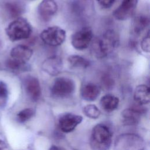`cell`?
<instances>
[{
  "label": "cell",
  "mask_w": 150,
  "mask_h": 150,
  "mask_svg": "<svg viewBox=\"0 0 150 150\" xmlns=\"http://www.w3.org/2000/svg\"><path fill=\"white\" fill-rule=\"evenodd\" d=\"M119 36L112 29L106 30L100 37L97 38L92 45L94 56L99 59L105 57L110 54L119 44Z\"/></svg>",
  "instance_id": "obj_1"
},
{
  "label": "cell",
  "mask_w": 150,
  "mask_h": 150,
  "mask_svg": "<svg viewBox=\"0 0 150 150\" xmlns=\"http://www.w3.org/2000/svg\"><path fill=\"white\" fill-rule=\"evenodd\" d=\"M112 134L105 125L97 124L92 130L90 146L93 150H108L111 144Z\"/></svg>",
  "instance_id": "obj_2"
},
{
  "label": "cell",
  "mask_w": 150,
  "mask_h": 150,
  "mask_svg": "<svg viewBox=\"0 0 150 150\" xmlns=\"http://www.w3.org/2000/svg\"><path fill=\"white\" fill-rule=\"evenodd\" d=\"M6 33L13 42L26 39L32 33V27L28 21L23 18H18L11 22L6 28Z\"/></svg>",
  "instance_id": "obj_3"
},
{
  "label": "cell",
  "mask_w": 150,
  "mask_h": 150,
  "mask_svg": "<svg viewBox=\"0 0 150 150\" xmlns=\"http://www.w3.org/2000/svg\"><path fill=\"white\" fill-rule=\"evenodd\" d=\"M144 140L139 135L134 134H124L117 138L114 150H143Z\"/></svg>",
  "instance_id": "obj_4"
},
{
  "label": "cell",
  "mask_w": 150,
  "mask_h": 150,
  "mask_svg": "<svg viewBox=\"0 0 150 150\" xmlns=\"http://www.w3.org/2000/svg\"><path fill=\"white\" fill-rule=\"evenodd\" d=\"M41 40L47 45L58 46L62 45L66 37V31L57 26L47 28L40 34Z\"/></svg>",
  "instance_id": "obj_5"
},
{
  "label": "cell",
  "mask_w": 150,
  "mask_h": 150,
  "mask_svg": "<svg viewBox=\"0 0 150 150\" xmlns=\"http://www.w3.org/2000/svg\"><path fill=\"white\" fill-rule=\"evenodd\" d=\"M75 90L74 81L68 77L56 78L51 87L52 95L57 98H65L71 95Z\"/></svg>",
  "instance_id": "obj_6"
},
{
  "label": "cell",
  "mask_w": 150,
  "mask_h": 150,
  "mask_svg": "<svg viewBox=\"0 0 150 150\" xmlns=\"http://www.w3.org/2000/svg\"><path fill=\"white\" fill-rule=\"evenodd\" d=\"M93 37L92 30L88 27L83 28L72 35L71 38V45L78 50H84L90 44Z\"/></svg>",
  "instance_id": "obj_7"
},
{
  "label": "cell",
  "mask_w": 150,
  "mask_h": 150,
  "mask_svg": "<svg viewBox=\"0 0 150 150\" xmlns=\"http://www.w3.org/2000/svg\"><path fill=\"white\" fill-rule=\"evenodd\" d=\"M138 2V0H122L113 12L114 18L120 21H125L131 18L137 8Z\"/></svg>",
  "instance_id": "obj_8"
},
{
  "label": "cell",
  "mask_w": 150,
  "mask_h": 150,
  "mask_svg": "<svg viewBox=\"0 0 150 150\" xmlns=\"http://www.w3.org/2000/svg\"><path fill=\"white\" fill-rule=\"evenodd\" d=\"M83 117L80 115L71 113H66L62 115L59 120L60 129L64 132H70L81 122Z\"/></svg>",
  "instance_id": "obj_9"
},
{
  "label": "cell",
  "mask_w": 150,
  "mask_h": 150,
  "mask_svg": "<svg viewBox=\"0 0 150 150\" xmlns=\"http://www.w3.org/2000/svg\"><path fill=\"white\" fill-rule=\"evenodd\" d=\"M63 67V60L57 56H52L46 59L42 64V69L52 76L59 74L62 71Z\"/></svg>",
  "instance_id": "obj_10"
},
{
  "label": "cell",
  "mask_w": 150,
  "mask_h": 150,
  "mask_svg": "<svg viewBox=\"0 0 150 150\" xmlns=\"http://www.w3.org/2000/svg\"><path fill=\"white\" fill-rule=\"evenodd\" d=\"M57 11V5L55 0H42L38 6V13L43 21H49Z\"/></svg>",
  "instance_id": "obj_11"
},
{
  "label": "cell",
  "mask_w": 150,
  "mask_h": 150,
  "mask_svg": "<svg viewBox=\"0 0 150 150\" xmlns=\"http://www.w3.org/2000/svg\"><path fill=\"white\" fill-rule=\"evenodd\" d=\"M145 111L142 105L137 104L129 108L124 110L122 112V117L124 122L127 125H135L137 124L140 118V115Z\"/></svg>",
  "instance_id": "obj_12"
},
{
  "label": "cell",
  "mask_w": 150,
  "mask_h": 150,
  "mask_svg": "<svg viewBox=\"0 0 150 150\" xmlns=\"http://www.w3.org/2000/svg\"><path fill=\"white\" fill-rule=\"evenodd\" d=\"M26 91L33 101H37L41 96L42 90L39 80L33 76H28L25 81Z\"/></svg>",
  "instance_id": "obj_13"
},
{
  "label": "cell",
  "mask_w": 150,
  "mask_h": 150,
  "mask_svg": "<svg viewBox=\"0 0 150 150\" xmlns=\"http://www.w3.org/2000/svg\"><path fill=\"white\" fill-rule=\"evenodd\" d=\"M33 54V50L25 45H17L13 47L10 52L11 58L18 62L26 63Z\"/></svg>",
  "instance_id": "obj_14"
},
{
  "label": "cell",
  "mask_w": 150,
  "mask_h": 150,
  "mask_svg": "<svg viewBox=\"0 0 150 150\" xmlns=\"http://www.w3.org/2000/svg\"><path fill=\"white\" fill-rule=\"evenodd\" d=\"M4 8L9 16L13 18H19L25 11V6L19 0H7Z\"/></svg>",
  "instance_id": "obj_15"
},
{
  "label": "cell",
  "mask_w": 150,
  "mask_h": 150,
  "mask_svg": "<svg viewBox=\"0 0 150 150\" xmlns=\"http://www.w3.org/2000/svg\"><path fill=\"white\" fill-rule=\"evenodd\" d=\"M134 98L136 103L140 105L146 104L150 101L149 87L145 84H139L135 89Z\"/></svg>",
  "instance_id": "obj_16"
},
{
  "label": "cell",
  "mask_w": 150,
  "mask_h": 150,
  "mask_svg": "<svg viewBox=\"0 0 150 150\" xmlns=\"http://www.w3.org/2000/svg\"><path fill=\"white\" fill-rule=\"evenodd\" d=\"M100 93V89L98 86L92 83L84 84L81 90V97L84 100L88 101L96 100Z\"/></svg>",
  "instance_id": "obj_17"
},
{
  "label": "cell",
  "mask_w": 150,
  "mask_h": 150,
  "mask_svg": "<svg viewBox=\"0 0 150 150\" xmlns=\"http://www.w3.org/2000/svg\"><path fill=\"white\" fill-rule=\"evenodd\" d=\"M149 24V19L145 15H138L136 16L132 23V33L135 36H139L141 34L148 26Z\"/></svg>",
  "instance_id": "obj_18"
},
{
  "label": "cell",
  "mask_w": 150,
  "mask_h": 150,
  "mask_svg": "<svg viewBox=\"0 0 150 150\" xmlns=\"http://www.w3.org/2000/svg\"><path fill=\"white\" fill-rule=\"evenodd\" d=\"M119 104V99L112 94H106L101 97L100 105L106 111H112L117 109Z\"/></svg>",
  "instance_id": "obj_19"
},
{
  "label": "cell",
  "mask_w": 150,
  "mask_h": 150,
  "mask_svg": "<svg viewBox=\"0 0 150 150\" xmlns=\"http://www.w3.org/2000/svg\"><path fill=\"white\" fill-rule=\"evenodd\" d=\"M67 61L71 67L74 68L86 69L90 64L87 59L79 55H71L69 56Z\"/></svg>",
  "instance_id": "obj_20"
},
{
  "label": "cell",
  "mask_w": 150,
  "mask_h": 150,
  "mask_svg": "<svg viewBox=\"0 0 150 150\" xmlns=\"http://www.w3.org/2000/svg\"><path fill=\"white\" fill-rule=\"evenodd\" d=\"M6 67L12 71L18 72L26 70L28 68L26 63H21L11 58L8 59L6 62Z\"/></svg>",
  "instance_id": "obj_21"
},
{
  "label": "cell",
  "mask_w": 150,
  "mask_h": 150,
  "mask_svg": "<svg viewBox=\"0 0 150 150\" xmlns=\"http://www.w3.org/2000/svg\"><path fill=\"white\" fill-rule=\"evenodd\" d=\"M83 112L87 117L93 119L97 118L100 114L98 108L93 104H88L85 106L83 108Z\"/></svg>",
  "instance_id": "obj_22"
},
{
  "label": "cell",
  "mask_w": 150,
  "mask_h": 150,
  "mask_svg": "<svg viewBox=\"0 0 150 150\" xmlns=\"http://www.w3.org/2000/svg\"><path fill=\"white\" fill-rule=\"evenodd\" d=\"M34 113L35 112L32 108H25L18 113L17 118L19 121L23 122L32 118L34 115Z\"/></svg>",
  "instance_id": "obj_23"
},
{
  "label": "cell",
  "mask_w": 150,
  "mask_h": 150,
  "mask_svg": "<svg viewBox=\"0 0 150 150\" xmlns=\"http://www.w3.org/2000/svg\"><path fill=\"white\" fill-rule=\"evenodd\" d=\"M141 47L142 50L146 52L149 53L150 51V38L149 32H148L146 35L142 39L141 42Z\"/></svg>",
  "instance_id": "obj_24"
},
{
  "label": "cell",
  "mask_w": 150,
  "mask_h": 150,
  "mask_svg": "<svg viewBox=\"0 0 150 150\" xmlns=\"http://www.w3.org/2000/svg\"><path fill=\"white\" fill-rule=\"evenodd\" d=\"M102 84L105 88L110 89L113 87L114 81L109 75L105 74L102 77Z\"/></svg>",
  "instance_id": "obj_25"
},
{
  "label": "cell",
  "mask_w": 150,
  "mask_h": 150,
  "mask_svg": "<svg viewBox=\"0 0 150 150\" xmlns=\"http://www.w3.org/2000/svg\"><path fill=\"white\" fill-rule=\"evenodd\" d=\"M8 88L5 83L0 81V98H6L8 97Z\"/></svg>",
  "instance_id": "obj_26"
},
{
  "label": "cell",
  "mask_w": 150,
  "mask_h": 150,
  "mask_svg": "<svg viewBox=\"0 0 150 150\" xmlns=\"http://www.w3.org/2000/svg\"><path fill=\"white\" fill-rule=\"evenodd\" d=\"M100 5L104 8H110L115 0H97Z\"/></svg>",
  "instance_id": "obj_27"
},
{
  "label": "cell",
  "mask_w": 150,
  "mask_h": 150,
  "mask_svg": "<svg viewBox=\"0 0 150 150\" xmlns=\"http://www.w3.org/2000/svg\"><path fill=\"white\" fill-rule=\"evenodd\" d=\"M0 150H9L6 143L2 140H0Z\"/></svg>",
  "instance_id": "obj_28"
},
{
  "label": "cell",
  "mask_w": 150,
  "mask_h": 150,
  "mask_svg": "<svg viewBox=\"0 0 150 150\" xmlns=\"http://www.w3.org/2000/svg\"><path fill=\"white\" fill-rule=\"evenodd\" d=\"M49 150H60L59 149V148H57V146H52L51 147H50V148L49 149Z\"/></svg>",
  "instance_id": "obj_29"
},
{
  "label": "cell",
  "mask_w": 150,
  "mask_h": 150,
  "mask_svg": "<svg viewBox=\"0 0 150 150\" xmlns=\"http://www.w3.org/2000/svg\"><path fill=\"white\" fill-rule=\"evenodd\" d=\"M26 150H31V149H26Z\"/></svg>",
  "instance_id": "obj_30"
}]
</instances>
